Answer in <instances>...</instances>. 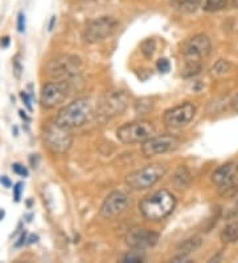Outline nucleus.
Masks as SVG:
<instances>
[{
    "label": "nucleus",
    "instance_id": "obj_1",
    "mask_svg": "<svg viewBox=\"0 0 238 263\" xmlns=\"http://www.w3.org/2000/svg\"><path fill=\"white\" fill-rule=\"evenodd\" d=\"M212 51V43L206 35H196L184 44L183 56L185 68L183 71L184 77H193L203 69V60L209 56Z\"/></svg>",
    "mask_w": 238,
    "mask_h": 263
},
{
    "label": "nucleus",
    "instance_id": "obj_2",
    "mask_svg": "<svg viewBox=\"0 0 238 263\" xmlns=\"http://www.w3.org/2000/svg\"><path fill=\"white\" fill-rule=\"evenodd\" d=\"M175 206L176 198L174 194L168 190L162 189L143 198L139 203V210L148 221H160L167 218L174 212Z\"/></svg>",
    "mask_w": 238,
    "mask_h": 263
},
{
    "label": "nucleus",
    "instance_id": "obj_3",
    "mask_svg": "<svg viewBox=\"0 0 238 263\" xmlns=\"http://www.w3.org/2000/svg\"><path fill=\"white\" fill-rule=\"evenodd\" d=\"M92 115V103L88 99H77L68 104L56 116V124L67 129L82 126Z\"/></svg>",
    "mask_w": 238,
    "mask_h": 263
},
{
    "label": "nucleus",
    "instance_id": "obj_4",
    "mask_svg": "<svg viewBox=\"0 0 238 263\" xmlns=\"http://www.w3.org/2000/svg\"><path fill=\"white\" fill-rule=\"evenodd\" d=\"M167 173V166L163 164L147 165L126 177V185L133 190H146L153 187Z\"/></svg>",
    "mask_w": 238,
    "mask_h": 263
},
{
    "label": "nucleus",
    "instance_id": "obj_5",
    "mask_svg": "<svg viewBox=\"0 0 238 263\" xmlns=\"http://www.w3.org/2000/svg\"><path fill=\"white\" fill-rule=\"evenodd\" d=\"M156 133L153 122L134 121L124 124L117 130L119 141L123 144H143L148 138L154 137Z\"/></svg>",
    "mask_w": 238,
    "mask_h": 263
},
{
    "label": "nucleus",
    "instance_id": "obj_6",
    "mask_svg": "<svg viewBox=\"0 0 238 263\" xmlns=\"http://www.w3.org/2000/svg\"><path fill=\"white\" fill-rule=\"evenodd\" d=\"M73 83L61 80L45 84L41 90V97H40L42 108L53 109L56 106L61 105L70 96L72 90H73Z\"/></svg>",
    "mask_w": 238,
    "mask_h": 263
},
{
    "label": "nucleus",
    "instance_id": "obj_7",
    "mask_svg": "<svg viewBox=\"0 0 238 263\" xmlns=\"http://www.w3.org/2000/svg\"><path fill=\"white\" fill-rule=\"evenodd\" d=\"M48 73L56 80L76 84L79 73V59L67 55L58 56L48 64Z\"/></svg>",
    "mask_w": 238,
    "mask_h": 263
},
{
    "label": "nucleus",
    "instance_id": "obj_8",
    "mask_svg": "<svg viewBox=\"0 0 238 263\" xmlns=\"http://www.w3.org/2000/svg\"><path fill=\"white\" fill-rule=\"evenodd\" d=\"M212 181L219 187L220 196L224 198H232L238 194L237 167L233 164L217 167L212 174Z\"/></svg>",
    "mask_w": 238,
    "mask_h": 263
},
{
    "label": "nucleus",
    "instance_id": "obj_9",
    "mask_svg": "<svg viewBox=\"0 0 238 263\" xmlns=\"http://www.w3.org/2000/svg\"><path fill=\"white\" fill-rule=\"evenodd\" d=\"M44 141L48 149L53 153L63 154L67 153L73 144V137L70 133V129L58 126L56 122L53 125L48 126L44 133Z\"/></svg>",
    "mask_w": 238,
    "mask_h": 263
},
{
    "label": "nucleus",
    "instance_id": "obj_10",
    "mask_svg": "<svg viewBox=\"0 0 238 263\" xmlns=\"http://www.w3.org/2000/svg\"><path fill=\"white\" fill-rule=\"evenodd\" d=\"M118 20L111 16H101L88 24L83 37L88 43H98L105 40L117 31Z\"/></svg>",
    "mask_w": 238,
    "mask_h": 263
},
{
    "label": "nucleus",
    "instance_id": "obj_11",
    "mask_svg": "<svg viewBox=\"0 0 238 263\" xmlns=\"http://www.w3.org/2000/svg\"><path fill=\"white\" fill-rule=\"evenodd\" d=\"M128 105V95L123 90H111L102 97L98 104V113L105 117H115L126 110Z\"/></svg>",
    "mask_w": 238,
    "mask_h": 263
},
{
    "label": "nucleus",
    "instance_id": "obj_12",
    "mask_svg": "<svg viewBox=\"0 0 238 263\" xmlns=\"http://www.w3.org/2000/svg\"><path fill=\"white\" fill-rule=\"evenodd\" d=\"M179 144H180V141H179V138L176 136H154V137L148 138L147 141L143 142L142 153L146 158H151L159 156V154L175 151L179 146Z\"/></svg>",
    "mask_w": 238,
    "mask_h": 263
},
{
    "label": "nucleus",
    "instance_id": "obj_13",
    "mask_svg": "<svg viewBox=\"0 0 238 263\" xmlns=\"http://www.w3.org/2000/svg\"><path fill=\"white\" fill-rule=\"evenodd\" d=\"M196 115V106L192 103H184L175 106L172 109L165 110L163 115V121L165 126L171 129H180L188 125Z\"/></svg>",
    "mask_w": 238,
    "mask_h": 263
},
{
    "label": "nucleus",
    "instance_id": "obj_14",
    "mask_svg": "<svg viewBox=\"0 0 238 263\" xmlns=\"http://www.w3.org/2000/svg\"><path fill=\"white\" fill-rule=\"evenodd\" d=\"M130 205V197L123 192L110 193L101 206V215L103 218H115Z\"/></svg>",
    "mask_w": 238,
    "mask_h": 263
},
{
    "label": "nucleus",
    "instance_id": "obj_15",
    "mask_svg": "<svg viewBox=\"0 0 238 263\" xmlns=\"http://www.w3.org/2000/svg\"><path fill=\"white\" fill-rule=\"evenodd\" d=\"M159 241V234L148 229H133L127 233L126 243L134 250L143 251L154 247Z\"/></svg>",
    "mask_w": 238,
    "mask_h": 263
},
{
    "label": "nucleus",
    "instance_id": "obj_16",
    "mask_svg": "<svg viewBox=\"0 0 238 263\" xmlns=\"http://www.w3.org/2000/svg\"><path fill=\"white\" fill-rule=\"evenodd\" d=\"M201 246V239L199 237L189 238V239H185L184 242H181L178 247V253L179 255L175 258V260L179 259H184L187 255L192 254L193 251H196L199 247Z\"/></svg>",
    "mask_w": 238,
    "mask_h": 263
},
{
    "label": "nucleus",
    "instance_id": "obj_17",
    "mask_svg": "<svg viewBox=\"0 0 238 263\" xmlns=\"http://www.w3.org/2000/svg\"><path fill=\"white\" fill-rule=\"evenodd\" d=\"M221 241L224 243H233L238 241V222L230 223L222 230Z\"/></svg>",
    "mask_w": 238,
    "mask_h": 263
},
{
    "label": "nucleus",
    "instance_id": "obj_18",
    "mask_svg": "<svg viewBox=\"0 0 238 263\" xmlns=\"http://www.w3.org/2000/svg\"><path fill=\"white\" fill-rule=\"evenodd\" d=\"M172 4L183 12H194L200 7V0H174Z\"/></svg>",
    "mask_w": 238,
    "mask_h": 263
},
{
    "label": "nucleus",
    "instance_id": "obj_19",
    "mask_svg": "<svg viewBox=\"0 0 238 263\" xmlns=\"http://www.w3.org/2000/svg\"><path fill=\"white\" fill-rule=\"evenodd\" d=\"M226 6H228V0H205L203 8L206 12H217L226 8Z\"/></svg>",
    "mask_w": 238,
    "mask_h": 263
},
{
    "label": "nucleus",
    "instance_id": "obj_20",
    "mask_svg": "<svg viewBox=\"0 0 238 263\" xmlns=\"http://www.w3.org/2000/svg\"><path fill=\"white\" fill-rule=\"evenodd\" d=\"M155 49H156V42L154 39H146L144 42L140 44V51L147 59L153 58L154 53H155Z\"/></svg>",
    "mask_w": 238,
    "mask_h": 263
},
{
    "label": "nucleus",
    "instance_id": "obj_21",
    "mask_svg": "<svg viewBox=\"0 0 238 263\" xmlns=\"http://www.w3.org/2000/svg\"><path fill=\"white\" fill-rule=\"evenodd\" d=\"M229 68H230V64H229L226 60L221 59V60H219L216 64L213 65L212 76H216V77L222 76V74H225L226 72L229 71Z\"/></svg>",
    "mask_w": 238,
    "mask_h": 263
},
{
    "label": "nucleus",
    "instance_id": "obj_22",
    "mask_svg": "<svg viewBox=\"0 0 238 263\" xmlns=\"http://www.w3.org/2000/svg\"><path fill=\"white\" fill-rule=\"evenodd\" d=\"M139 250L137 251H131V253H127L123 258H122V262L124 263H128V262H133V263H137V262H144L146 258L143 257L142 254L138 253Z\"/></svg>",
    "mask_w": 238,
    "mask_h": 263
},
{
    "label": "nucleus",
    "instance_id": "obj_23",
    "mask_svg": "<svg viewBox=\"0 0 238 263\" xmlns=\"http://www.w3.org/2000/svg\"><path fill=\"white\" fill-rule=\"evenodd\" d=\"M156 68H158V71L160 72V73H167V72L169 71V68H171L168 59H159L158 63H156Z\"/></svg>",
    "mask_w": 238,
    "mask_h": 263
},
{
    "label": "nucleus",
    "instance_id": "obj_24",
    "mask_svg": "<svg viewBox=\"0 0 238 263\" xmlns=\"http://www.w3.org/2000/svg\"><path fill=\"white\" fill-rule=\"evenodd\" d=\"M12 170H13V173H16L17 176L20 177H28V170H27L26 166H23L21 164H13L12 165Z\"/></svg>",
    "mask_w": 238,
    "mask_h": 263
},
{
    "label": "nucleus",
    "instance_id": "obj_25",
    "mask_svg": "<svg viewBox=\"0 0 238 263\" xmlns=\"http://www.w3.org/2000/svg\"><path fill=\"white\" fill-rule=\"evenodd\" d=\"M21 192H23V183L17 182L13 186V199L15 202H20V198H21Z\"/></svg>",
    "mask_w": 238,
    "mask_h": 263
},
{
    "label": "nucleus",
    "instance_id": "obj_26",
    "mask_svg": "<svg viewBox=\"0 0 238 263\" xmlns=\"http://www.w3.org/2000/svg\"><path fill=\"white\" fill-rule=\"evenodd\" d=\"M17 31L21 33L26 31V15L23 12L17 15Z\"/></svg>",
    "mask_w": 238,
    "mask_h": 263
},
{
    "label": "nucleus",
    "instance_id": "obj_27",
    "mask_svg": "<svg viewBox=\"0 0 238 263\" xmlns=\"http://www.w3.org/2000/svg\"><path fill=\"white\" fill-rule=\"evenodd\" d=\"M20 97H21L23 103L26 104V106H27V108H28V110H29V112H32V103H31V97H29L28 95H27L26 92H24V90H23V92H20Z\"/></svg>",
    "mask_w": 238,
    "mask_h": 263
},
{
    "label": "nucleus",
    "instance_id": "obj_28",
    "mask_svg": "<svg viewBox=\"0 0 238 263\" xmlns=\"http://www.w3.org/2000/svg\"><path fill=\"white\" fill-rule=\"evenodd\" d=\"M11 44V39L8 36H4V37L0 39V47L2 48H8Z\"/></svg>",
    "mask_w": 238,
    "mask_h": 263
},
{
    "label": "nucleus",
    "instance_id": "obj_29",
    "mask_svg": "<svg viewBox=\"0 0 238 263\" xmlns=\"http://www.w3.org/2000/svg\"><path fill=\"white\" fill-rule=\"evenodd\" d=\"M26 241H27V233H26V231H24V233H23V234H21V237L19 238V241H17L15 243V247L23 246V245L26 243Z\"/></svg>",
    "mask_w": 238,
    "mask_h": 263
},
{
    "label": "nucleus",
    "instance_id": "obj_30",
    "mask_svg": "<svg viewBox=\"0 0 238 263\" xmlns=\"http://www.w3.org/2000/svg\"><path fill=\"white\" fill-rule=\"evenodd\" d=\"M0 182L3 183L4 187H11V186H12V182H11V180H10V178H8V177H6V176H3V177H2V178H0Z\"/></svg>",
    "mask_w": 238,
    "mask_h": 263
},
{
    "label": "nucleus",
    "instance_id": "obj_31",
    "mask_svg": "<svg viewBox=\"0 0 238 263\" xmlns=\"http://www.w3.org/2000/svg\"><path fill=\"white\" fill-rule=\"evenodd\" d=\"M13 64H15V71H16V76L20 77V72H21V65H20V63L17 60L13 61Z\"/></svg>",
    "mask_w": 238,
    "mask_h": 263
},
{
    "label": "nucleus",
    "instance_id": "obj_32",
    "mask_svg": "<svg viewBox=\"0 0 238 263\" xmlns=\"http://www.w3.org/2000/svg\"><path fill=\"white\" fill-rule=\"evenodd\" d=\"M37 239H38L37 235H31L28 241H29V243H35V242H37Z\"/></svg>",
    "mask_w": 238,
    "mask_h": 263
},
{
    "label": "nucleus",
    "instance_id": "obj_33",
    "mask_svg": "<svg viewBox=\"0 0 238 263\" xmlns=\"http://www.w3.org/2000/svg\"><path fill=\"white\" fill-rule=\"evenodd\" d=\"M54 23H56V16H52V19H51V23H49V31H52V29H53V26H54Z\"/></svg>",
    "mask_w": 238,
    "mask_h": 263
},
{
    "label": "nucleus",
    "instance_id": "obj_34",
    "mask_svg": "<svg viewBox=\"0 0 238 263\" xmlns=\"http://www.w3.org/2000/svg\"><path fill=\"white\" fill-rule=\"evenodd\" d=\"M19 113H20V117H21V119H24L26 121H29V117L26 115V112H24V110H20Z\"/></svg>",
    "mask_w": 238,
    "mask_h": 263
},
{
    "label": "nucleus",
    "instance_id": "obj_35",
    "mask_svg": "<svg viewBox=\"0 0 238 263\" xmlns=\"http://www.w3.org/2000/svg\"><path fill=\"white\" fill-rule=\"evenodd\" d=\"M233 106H234V109L238 112V95L235 96V99L233 100Z\"/></svg>",
    "mask_w": 238,
    "mask_h": 263
},
{
    "label": "nucleus",
    "instance_id": "obj_36",
    "mask_svg": "<svg viewBox=\"0 0 238 263\" xmlns=\"http://www.w3.org/2000/svg\"><path fill=\"white\" fill-rule=\"evenodd\" d=\"M3 217H4V210H0V221H2Z\"/></svg>",
    "mask_w": 238,
    "mask_h": 263
},
{
    "label": "nucleus",
    "instance_id": "obj_37",
    "mask_svg": "<svg viewBox=\"0 0 238 263\" xmlns=\"http://www.w3.org/2000/svg\"><path fill=\"white\" fill-rule=\"evenodd\" d=\"M233 3H234L235 7H238V0H233Z\"/></svg>",
    "mask_w": 238,
    "mask_h": 263
},
{
    "label": "nucleus",
    "instance_id": "obj_38",
    "mask_svg": "<svg viewBox=\"0 0 238 263\" xmlns=\"http://www.w3.org/2000/svg\"><path fill=\"white\" fill-rule=\"evenodd\" d=\"M237 170H238V165H237Z\"/></svg>",
    "mask_w": 238,
    "mask_h": 263
}]
</instances>
